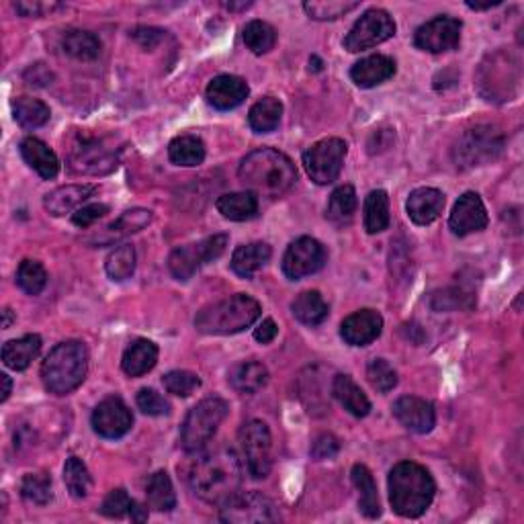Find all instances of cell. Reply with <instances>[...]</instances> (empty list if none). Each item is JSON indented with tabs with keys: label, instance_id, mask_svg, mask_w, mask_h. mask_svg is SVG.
Returning <instances> with one entry per match:
<instances>
[{
	"label": "cell",
	"instance_id": "obj_1",
	"mask_svg": "<svg viewBox=\"0 0 524 524\" xmlns=\"http://www.w3.org/2000/svg\"><path fill=\"white\" fill-rule=\"evenodd\" d=\"M186 484L197 498L210 504H226L240 494L242 463L234 449L218 447L197 453L186 468Z\"/></svg>",
	"mask_w": 524,
	"mask_h": 524
},
{
	"label": "cell",
	"instance_id": "obj_2",
	"mask_svg": "<svg viewBox=\"0 0 524 524\" xmlns=\"http://www.w3.org/2000/svg\"><path fill=\"white\" fill-rule=\"evenodd\" d=\"M240 181L250 193L262 197H281L297 181V168L289 156L275 148H258L240 162Z\"/></svg>",
	"mask_w": 524,
	"mask_h": 524
},
{
	"label": "cell",
	"instance_id": "obj_3",
	"mask_svg": "<svg viewBox=\"0 0 524 524\" xmlns=\"http://www.w3.org/2000/svg\"><path fill=\"white\" fill-rule=\"evenodd\" d=\"M390 502L396 514L418 519L433 504L436 484L430 471L414 461H401L390 471Z\"/></svg>",
	"mask_w": 524,
	"mask_h": 524
},
{
	"label": "cell",
	"instance_id": "obj_4",
	"mask_svg": "<svg viewBox=\"0 0 524 524\" xmlns=\"http://www.w3.org/2000/svg\"><path fill=\"white\" fill-rule=\"evenodd\" d=\"M89 371V350L82 342L66 340L46 356L41 365V382L49 393L68 396L81 387Z\"/></svg>",
	"mask_w": 524,
	"mask_h": 524
},
{
	"label": "cell",
	"instance_id": "obj_5",
	"mask_svg": "<svg viewBox=\"0 0 524 524\" xmlns=\"http://www.w3.org/2000/svg\"><path fill=\"white\" fill-rule=\"evenodd\" d=\"M261 304L254 297L236 293V296L215 301L203 307L195 318V328L201 334L229 336L250 328L261 318Z\"/></svg>",
	"mask_w": 524,
	"mask_h": 524
},
{
	"label": "cell",
	"instance_id": "obj_6",
	"mask_svg": "<svg viewBox=\"0 0 524 524\" xmlns=\"http://www.w3.org/2000/svg\"><path fill=\"white\" fill-rule=\"evenodd\" d=\"M229 404L218 396L205 398L186 414L181 426V447L186 453H199L218 433L221 422L228 418Z\"/></svg>",
	"mask_w": 524,
	"mask_h": 524
},
{
	"label": "cell",
	"instance_id": "obj_7",
	"mask_svg": "<svg viewBox=\"0 0 524 524\" xmlns=\"http://www.w3.org/2000/svg\"><path fill=\"white\" fill-rule=\"evenodd\" d=\"M502 150H504V135L492 125H477L461 135L453 148V156L459 168H473L496 160Z\"/></svg>",
	"mask_w": 524,
	"mask_h": 524
},
{
	"label": "cell",
	"instance_id": "obj_8",
	"mask_svg": "<svg viewBox=\"0 0 524 524\" xmlns=\"http://www.w3.org/2000/svg\"><path fill=\"white\" fill-rule=\"evenodd\" d=\"M240 447L244 468L253 479H264L272 469V439L271 430L262 420H248L240 428Z\"/></svg>",
	"mask_w": 524,
	"mask_h": 524
},
{
	"label": "cell",
	"instance_id": "obj_9",
	"mask_svg": "<svg viewBox=\"0 0 524 524\" xmlns=\"http://www.w3.org/2000/svg\"><path fill=\"white\" fill-rule=\"evenodd\" d=\"M228 246V236L226 234H215L210 238L201 240L197 244H189V246L176 248L168 258V269L172 277L178 281H189L195 272L207 262H213L215 258H219L226 253Z\"/></svg>",
	"mask_w": 524,
	"mask_h": 524
},
{
	"label": "cell",
	"instance_id": "obj_10",
	"mask_svg": "<svg viewBox=\"0 0 524 524\" xmlns=\"http://www.w3.org/2000/svg\"><path fill=\"white\" fill-rule=\"evenodd\" d=\"M348 146L340 138H326L315 142L304 152V167L314 183L330 185L339 178L344 167Z\"/></svg>",
	"mask_w": 524,
	"mask_h": 524
},
{
	"label": "cell",
	"instance_id": "obj_11",
	"mask_svg": "<svg viewBox=\"0 0 524 524\" xmlns=\"http://www.w3.org/2000/svg\"><path fill=\"white\" fill-rule=\"evenodd\" d=\"M396 35V23L390 17V13L382 9H371L363 14L344 38V49L350 54L365 52V49L382 46L383 41L391 39Z\"/></svg>",
	"mask_w": 524,
	"mask_h": 524
},
{
	"label": "cell",
	"instance_id": "obj_12",
	"mask_svg": "<svg viewBox=\"0 0 524 524\" xmlns=\"http://www.w3.org/2000/svg\"><path fill=\"white\" fill-rule=\"evenodd\" d=\"M219 519L229 524H262L277 522L279 516L272 500L261 492L236 494L226 504H221Z\"/></svg>",
	"mask_w": 524,
	"mask_h": 524
},
{
	"label": "cell",
	"instance_id": "obj_13",
	"mask_svg": "<svg viewBox=\"0 0 524 524\" xmlns=\"http://www.w3.org/2000/svg\"><path fill=\"white\" fill-rule=\"evenodd\" d=\"M117 150L105 146V142L97 138H78L68 154L70 168L81 175H109L117 168Z\"/></svg>",
	"mask_w": 524,
	"mask_h": 524
},
{
	"label": "cell",
	"instance_id": "obj_14",
	"mask_svg": "<svg viewBox=\"0 0 524 524\" xmlns=\"http://www.w3.org/2000/svg\"><path fill=\"white\" fill-rule=\"evenodd\" d=\"M326 262V248L318 240L304 236L289 244L283 256V272L291 281H299L307 275L318 272Z\"/></svg>",
	"mask_w": 524,
	"mask_h": 524
},
{
	"label": "cell",
	"instance_id": "obj_15",
	"mask_svg": "<svg viewBox=\"0 0 524 524\" xmlns=\"http://www.w3.org/2000/svg\"><path fill=\"white\" fill-rule=\"evenodd\" d=\"M461 21L453 17H434L420 25L414 33V46L428 54H444L459 47L461 41Z\"/></svg>",
	"mask_w": 524,
	"mask_h": 524
},
{
	"label": "cell",
	"instance_id": "obj_16",
	"mask_svg": "<svg viewBox=\"0 0 524 524\" xmlns=\"http://www.w3.org/2000/svg\"><path fill=\"white\" fill-rule=\"evenodd\" d=\"M132 410L117 396L103 399L92 412V428L103 439H121L132 430Z\"/></svg>",
	"mask_w": 524,
	"mask_h": 524
},
{
	"label": "cell",
	"instance_id": "obj_17",
	"mask_svg": "<svg viewBox=\"0 0 524 524\" xmlns=\"http://www.w3.org/2000/svg\"><path fill=\"white\" fill-rule=\"evenodd\" d=\"M487 226V210L482 197L477 193H465L459 197V201L451 213L449 228L455 236H469L476 232H482Z\"/></svg>",
	"mask_w": 524,
	"mask_h": 524
},
{
	"label": "cell",
	"instance_id": "obj_18",
	"mask_svg": "<svg viewBox=\"0 0 524 524\" xmlns=\"http://www.w3.org/2000/svg\"><path fill=\"white\" fill-rule=\"evenodd\" d=\"M393 416L404 428L416 434H426L436 425V412L434 406L430 401L416 398V396H404L393 404Z\"/></svg>",
	"mask_w": 524,
	"mask_h": 524
},
{
	"label": "cell",
	"instance_id": "obj_19",
	"mask_svg": "<svg viewBox=\"0 0 524 524\" xmlns=\"http://www.w3.org/2000/svg\"><path fill=\"white\" fill-rule=\"evenodd\" d=\"M383 318L375 310H358L350 314L340 326V336L350 347H367L382 336Z\"/></svg>",
	"mask_w": 524,
	"mask_h": 524
},
{
	"label": "cell",
	"instance_id": "obj_20",
	"mask_svg": "<svg viewBox=\"0 0 524 524\" xmlns=\"http://www.w3.org/2000/svg\"><path fill=\"white\" fill-rule=\"evenodd\" d=\"M248 84L238 76L232 74H219L207 84L205 97L213 109L218 111H232L240 107L244 100L248 99Z\"/></svg>",
	"mask_w": 524,
	"mask_h": 524
},
{
	"label": "cell",
	"instance_id": "obj_21",
	"mask_svg": "<svg viewBox=\"0 0 524 524\" xmlns=\"http://www.w3.org/2000/svg\"><path fill=\"white\" fill-rule=\"evenodd\" d=\"M444 210V195L433 186H420L410 193L406 211L416 226H428L441 218Z\"/></svg>",
	"mask_w": 524,
	"mask_h": 524
},
{
	"label": "cell",
	"instance_id": "obj_22",
	"mask_svg": "<svg viewBox=\"0 0 524 524\" xmlns=\"http://www.w3.org/2000/svg\"><path fill=\"white\" fill-rule=\"evenodd\" d=\"M396 74V62L391 60L390 56H369L363 57L361 62H356L353 68H350V78L356 86L361 89H373V86H379L390 81V78Z\"/></svg>",
	"mask_w": 524,
	"mask_h": 524
},
{
	"label": "cell",
	"instance_id": "obj_23",
	"mask_svg": "<svg viewBox=\"0 0 524 524\" xmlns=\"http://www.w3.org/2000/svg\"><path fill=\"white\" fill-rule=\"evenodd\" d=\"M95 193V185H66L47 193L46 199H43V207H46V211L56 215V218H60V215L81 210V205L86 203Z\"/></svg>",
	"mask_w": 524,
	"mask_h": 524
},
{
	"label": "cell",
	"instance_id": "obj_24",
	"mask_svg": "<svg viewBox=\"0 0 524 524\" xmlns=\"http://www.w3.org/2000/svg\"><path fill=\"white\" fill-rule=\"evenodd\" d=\"M21 156L46 181H52L60 172V160L56 152L38 138H25L21 142Z\"/></svg>",
	"mask_w": 524,
	"mask_h": 524
},
{
	"label": "cell",
	"instance_id": "obj_25",
	"mask_svg": "<svg viewBox=\"0 0 524 524\" xmlns=\"http://www.w3.org/2000/svg\"><path fill=\"white\" fill-rule=\"evenodd\" d=\"M156 361H158L156 344L148 339H138L125 348L124 358H121V369H124V373L129 377H142L156 367Z\"/></svg>",
	"mask_w": 524,
	"mask_h": 524
},
{
	"label": "cell",
	"instance_id": "obj_26",
	"mask_svg": "<svg viewBox=\"0 0 524 524\" xmlns=\"http://www.w3.org/2000/svg\"><path fill=\"white\" fill-rule=\"evenodd\" d=\"M228 382L238 393H256L269 383V369L258 361H242L229 369Z\"/></svg>",
	"mask_w": 524,
	"mask_h": 524
},
{
	"label": "cell",
	"instance_id": "obj_27",
	"mask_svg": "<svg viewBox=\"0 0 524 524\" xmlns=\"http://www.w3.org/2000/svg\"><path fill=\"white\" fill-rule=\"evenodd\" d=\"M41 353V339L27 334L23 339L9 340L3 347V363L13 371H25Z\"/></svg>",
	"mask_w": 524,
	"mask_h": 524
},
{
	"label": "cell",
	"instance_id": "obj_28",
	"mask_svg": "<svg viewBox=\"0 0 524 524\" xmlns=\"http://www.w3.org/2000/svg\"><path fill=\"white\" fill-rule=\"evenodd\" d=\"M272 250L269 244L264 242H253V244H244V246L236 248V253L232 256V271L238 277L250 279L254 272L261 271L264 264L271 261Z\"/></svg>",
	"mask_w": 524,
	"mask_h": 524
},
{
	"label": "cell",
	"instance_id": "obj_29",
	"mask_svg": "<svg viewBox=\"0 0 524 524\" xmlns=\"http://www.w3.org/2000/svg\"><path fill=\"white\" fill-rule=\"evenodd\" d=\"M350 476H353V484L358 490V511L367 519H379L382 516V502H379L377 485L371 471L365 465L356 463Z\"/></svg>",
	"mask_w": 524,
	"mask_h": 524
},
{
	"label": "cell",
	"instance_id": "obj_30",
	"mask_svg": "<svg viewBox=\"0 0 524 524\" xmlns=\"http://www.w3.org/2000/svg\"><path fill=\"white\" fill-rule=\"evenodd\" d=\"M334 398L340 401L344 410L350 412L356 418H365L371 412V401L365 396L361 387H358L348 375H336L332 383Z\"/></svg>",
	"mask_w": 524,
	"mask_h": 524
},
{
	"label": "cell",
	"instance_id": "obj_31",
	"mask_svg": "<svg viewBox=\"0 0 524 524\" xmlns=\"http://www.w3.org/2000/svg\"><path fill=\"white\" fill-rule=\"evenodd\" d=\"M291 312L296 315V320L305 326H320L330 314L328 304L318 291L299 293L291 304Z\"/></svg>",
	"mask_w": 524,
	"mask_h": 524
},
{
	"label": "cell",
	"instance_id": "obj_32",
	"mask_svg": "<svg viewBox=\"0 0 524 524\" xmlns=\"http://www.w3.org/2000/svg\"><path fill=\"white\" fill-rule=\"evenodd\" d=\"M168 158L176 167H199L205 160V143L197 135H178L168 143Z\"/></svg>",
	"mask_w": 524,
	"mask_h": 524
},
{
	"label": "cell",
	"instance_id": "obj_33",
	"mask_svg": "<svg viewBox=\"0 0 524 524\" xmlns=\"http://www.w3.org/2000/svg\"><path fill=\"white\" fill-rule=\"evenodd\" d=\"M218 211L232 221L253 219L258 211V199L254 193H226L218 199Z\"/></svg>",
	"mask_w": 524,
	"mask_h": 524
},
{
	"label": "cell",
	"instance_id": "obj_34",
	"mask_svg": "<svg viewBox=\"0 0 524 524\" xmlns=\"http://www.w3.org/2000/svg\"><path fill=\"white\" fill-rule=\"evenodd\" d=\"M365 229L369 234H382L390 228V197L383 189L371 191L365 199Z\"/></svg>",
	"mask_w": 524,
	"mask_h": 524
},
{
	"label": "cell",
	"instance_id": "obj_35",
	"mask_svg": "<svg viewBox=\"0 0 524 524\" xmlns=\"http://www.w3.org/2000/svg\"><path fill=\"white\" fill-rule=\"evenodd\" d=\"M283 105L277 99L264 97L253 105L248 113V124L256 133H271L281 124Z\"/></svg>",
	"mask_w": 524,
	"mask_h": 524
},
{
	"label": "cell",
	"instance_id": "obj_36",
	"mask_svg": "<svg viewBox=\"0 0 524 524\" xmlns=\"http://www.w3.org/2000/svg\"><path fill=\"white\" fill-rule=\"evenodd\" d=\"M148 506L156 512H170L176 508V494L167 471H156L146 485Z\"/></svg>",
	"mask_w": 524,
	"mask_h": 524
},
{
	"label": "cell",
	"instance_id": "obj_37",
	"mask_svg": "<svg viewBox=\"0 0 524 524\" xmlns=\"http://www.w3.org/2000/svg\"><path fill=\"white\" fill-rule=\"evenodd\" d=\"M62 47L70 57L74 60H95L100 54V41L97 35H92L89 31H81V29H72L66 35L62 38Z\"/></svg>",
	"mask_w": 524,
	"mask_h": 524
},
{
	"label": "cell",
	"instance_id": "obj_38",
	"mask_svg": "<svg viewBox=\"0 0 524 524\" xmlns=\"http://www.w3.org/2000/svg\"><path fill=\"white\" fill-rule=\"evenodd\" d=\"M13 113L17 124L25 129H38L46 125L49 121V107L43 100L31 99V97H21L13 103Z\"/></svg>",
	"mask_w": 524,
	"mask_h": 524
},
{
	"label": "cell",
	"instance_id": "obj_39",
	"mask_svg": "<svg viewBox=\"0 0 524 524\" xmlns=\"http://www.w3.org/2000/svg\"><path fill=\"white\" fill-rule=\"evenodd\" d=\"M356 205H358V201H356L355 186L342 185L332 193V195H330L326 218L330 221H334V224H348L356 211Z\"/></svg>",
	"mask_w": 524,
	"mask_h": 524
},
{
	"label": "cell",
	"instance_id": "obj_40",
	"mask_svg": "<svg viewBox=\"0 0 524 524\" xmlns=\"http://www.w3.org/2000/svg\"><path fill=\"white\" fill-rule=\"evenodd\" d=\"M244 43H246V47L250 49V52L256 54V56H262V54H269L272 47H275L277 43V31L275 27H272L271 23H267V21H250V23H246V27H244Z\"/></svg>",
	"mask_w": 524,
	"mask_h": 524
},
{
	"label": "cell",
	"instance_id": "obj_41",
	"mask_svg": "<svg viewBox=\"0 0 524 524\" xmlns=\"http://www.w3.org/2000/svg\"><path fill=\"white\" fill-rule=\"evenodd\" d=\"M105 271L113 281H125L135 271V248L132 244H121L107 256Z\"/></svg>",
	"mask_w": 524,
	"mask_h": 524
},
{
	"label": "cell",
	"instance_id": "obj_42",
	"mask_svg": "<svg viewBox=\"0 0 524 524\" xmlns=\"http://www.w3.org/2000/svg\"><path fill=\"white\" fill-rule=\"evenodd\" d=\"M21 496L38 506L49 504L54 498L52 477L47 473H27L23 482H21Z\"/></svg>",
	"mask_w": 524,
	"mask_h": 524
},
{
	"label": "cell",
	"instance_id": "obj_43",
	"mask_svg": "<svg viewBox=\"0 0 524 524\" xmlns=\"http://www.w3.org/2000/svg\"><path fill=\"white\" fill-rule=\"evenodd\" d=\"M64 482H66L68 492L74 498H86L90 492L92 477L86 465L78 457H70L66 465H64Z\"/></svg>",
	"mask_w": 524,
	"mask_h": 524
},
{
	"label": "cell",
	"instance_id": "obj_44",
	"mask_svg": "<svg viewBox=\"0 0 524 524\" xmlns=\"http://www.w3.org/2000/svg\"><path fill=\"white\" fill-rule=\"evenodd\" d=\"M17 285L27 296H39L47 285V272L38 261H23L17 271Z\"/></svg>",
	"mask_w": 524,
	"mask_h": 524
},
{
	"label": "cell",
	"instance_id": "obj_45",
	"mask_svg": "<svg viewBox=\"0 0 524 524\" xmlns=\"http://www.w3.org/2000/svg\"><path fill=\"white\" fill-rule=\"evenodd\" d=\"M152 218L154 215L150 210H142V207H138V210H129L121 215L117 221H113V224L107 228V232L115 236V238L135 234V232H140V229L152 224Z\"/></svg>",
	"mask_w": 524,
	"mask_h": 524
},
{
	"label": "cell",
	"instance_id": "obj_46",
	"mask_svg": "<svg viewBox=\"0 0 524 524\" xmlns=\"http://www.w3.org/2000/svg\"><path fill=\"white\" fill-rule=\"evenodd\" d=\"M367 379L379 393H390L398 385V373L385 358H373L367 365Z\"/></svg>",
	"mask_w": 524,
	"mask_h": 524
},
{
	"label": "cell",
	"instance_id": "obj_47",
	"mask_svg": "<svg viewBox=\"0 0 524 524\" xmlns=\"http://www.w3.org/2000/svg\"><path fill=\"white\" fill-rule=\"evenodd\" d=\"M162 383H164V387H167V391L172 393V396L189 398L201 387V379H199V375H195V373H191V371H170V373H167V375H164Z\"/></svg>",
	"mask_w": 524,
	"mask_h": 524
},
{
	"label": "cell",
	"instance_id": "obj_48",
	"mask_svg": "<svg viewBox=\"0 0 524 524\" xmlns=\"http://www.w3.org/2000/svg\"><path fill=\"white\" fill-rule=\"evenodd\" d=\"M355 9H358V3H304V11L315 21L340 19Z\"/></svg>",
	"mask_w": 524,
	"mask_h": 524
},
{
	"label": "cell",
	"instance_id": "obj_49",
	"mask_svg": "<svg viewBox=\"0 0 524 524\" xmlns=\"http://www.w3.org/2000/svg\"><path fill=\"white\" fill-rule=\"evenodd\" d=\"M133 500L129 498V494L125 490H113L109 496L105 498L103 506H100V514L109 516V519H124L125 514L132 511Z\"/></svg>",
	"mask_w": 524,
	"mask_h": 524
},
{
	"label": "cell",
	"instance_id": "obj_50",
	"mask_svg": "<svg viewBox=\"0 0 524 524\" xmlns=\"http://www.w3.org/2000/svg\"><path fill=\"white\" fill-rule=\"evenodd\" d=\"M135 401H138L140 410L148 416H167L170 412L168 401L164 399L156 390H148V387L146 390H140Z\"/></svg>",
	"mask_w": 524,
	"mask_h": 524
},
{
	"label": "cell",
	"instance_id": "obj_51",
	"mask_svg": "<svg viewBox=\"0 0 524 524\" xmlns=\"http://www.w3.org/2000/svg\"><path fill=\"white\" fill-rule=\"evenodd\" d=\"M109 213V207L103 205V203H92V205H82L81 210L74 211L72 215V221H74V226L78 228H90L95 221H99L100 218H105V215Z\"/></svg>",
	"mask_w": 524,
	"mask_h": 524
},
{
	"label": "cell",
	"instance_id": "obj_52",
	"mask_svg": "<svg viewBox=\"0 0 524 524\" xmlns=\"http://www.w3.org/2000/svg\"><path fill=\"white\" fill-rule=\"evenodd\" d=\"M339 451H340L339 439H336V436H332V434L324 433V434L315 436L310 453L315 461H324V459H332L336 453H339Z\"/></svg>",
	"mask_w": 524,
	"mask_h": 524
},
{
	"label": "cell",
	"instance_id": "obj_53",
	"mask_svg": "<svg viewBox=\"0 0 524 524\" xmlns=\"http://www.w3.org/2000/svg\"><path fill=\"white\" fill-rule=\"evenodd\" d=\"M132 35H133V39L146 49H152L156 43L162 39V31L160 29H154V27H138Z\"/></svg>",
	"mask_w": 524,
	"mask_h": 524
},
{
	"label": "cell",
	"instance_id": "obj_54",
	"mask_svg": "<svg viewBox=\"0 0 524 524\" xmlns=\"http://www.w3.org/2000/svg\"><path fill=\"white\" fill-rule=\"evenodd\" d=\"M25 78L29 84H35V86H47L49 81H52V72H49L43 64H35V66L29 68L25 72Z\"/></svg>",
	"mask_w": 524,
	"mask_h": 524
},
{
	"label": "cell",
	"instance_id": "obj_55",
	"mask_svg": "<svg viewBox=\"0 0 524 524\" xmlns=\"http://www.w3.org/2000/svg\"><path fill=\"white\" fill-rule=\"evenodd\" d=\"M277 332H279V328L275 324V320L267 318L261 326L254 330V339L261 344H271L272 340L277 339Z\"/></svg>",
	"mask_w": 524,
	"mask_h": 524
},
{
	"label": "cell",
	"instance_id": "obj_56",
	"mask_svg": "<svg viewBox=\"0 0 524 524\" xmlns=\"http://www.w3.org/2000/svg\"><path fill=\"white\" fill-rule=\"evenodd\" d=\"M14 9H17V13L23 14V17H41L47 9L52 11V6L39 4V3H17L14 4Z\"/></svg>",
	"mask_w": 524,
	"mask_h": 524
},
{
	"label": "cell",
	"instance_id": "obj_57",
	"mask_svg": "<svg viewBox=\"0 0 524 524\" xmlns=\"http://www.w3.org/2000/svg\"><path fill=\"white\" fill-rule=\"evenodd\" d=\"M129 516H132L133 522H146L148 520V508L138 504V502H133L132 511H129Z\"/></svg>",
	"mask_w": 524,
	"mask_h": 524
},
{
	"label": "cell",
	"instance_id": "obj_58",
	"mask_svg": "<svg viewBox=\"0 0 524 524\" xmlns=\"http://www.w3.org/2000/svg\"><path fill=\"white\" fill-rule=\"evenodd\" d=\"M0 383H3V391H0V401H6L13 391V382L6 373H0Z\"/></svg>",
	"mask_w": 524,
	"mask_h": 524
},
{
	"label": "cell",
	"instance_id": "obj_59",
	"mask_svg": "<svg viewBox=\"0 0 524 524\" xmlns=\"http://www.w3.org/2000/svg\"><path fill=\"white\" fill-rule=\"evenodd\" d=\"M500 0H492V3H468L469 9L473 11H485V9H494V6H498Z\"/></svg>",
	"mask_w": 524,
	"mask_h": 524
},
{
	"label": "cell",
	"instance_id": "obj_60",
	"mask_svg": "<svg viewBox=\"0 0 524 524\" xmlns=\"http://www.w3.org/2000/svg\"><path fill=\"white\" fill-rule=\"evenodd\" d=\"M224 6L228 11H244V9H250L253 3H224Z\"/></svg>",
	"mask_w": 524,
	"mask_h": 524
},
{
	"label": "cell",
	"instance_id": "obj_61",
	"mask_svg": "<svg viewBox=\"0 0 524 524\" xmlns=\"http://www.w3.org/2000/svg\"><path fill=\"white\" fill-rule=\"evenodd\" d=\"M3 315H4V322H3V328H9L11 326V322H13V312L9 310V307H6V310L3 312Z\"/></svg>",
	"mask_w": 524,
	"mask_h": 524
},
{
	"label": "cell",
	"instance_id": "obj_62",
	"mask_svg": "<svg viewBox=\"0 0 524 524\" xmlns=\"http://www.w3.org/2000/svg\"><path fill=\"white\" fill-rule=\"evenodd\" d=\"M312 64H314V70H315V72H320V70H322V60H320L318 56H314V57H312V60H310V66H312Z\"/></svg>",
	"mask_w": 524,
	"mask_h": 524
}]
</instances>
